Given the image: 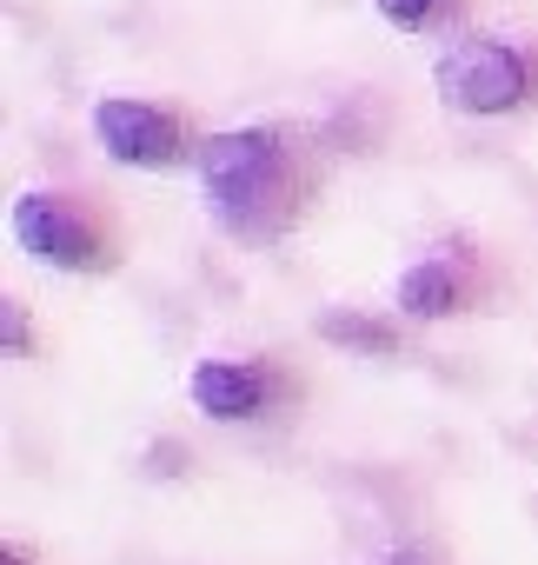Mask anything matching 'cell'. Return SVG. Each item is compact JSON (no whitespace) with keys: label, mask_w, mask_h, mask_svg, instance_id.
Returning <instances> with one entry per match:
<instances>
[{"label":"cell","mask_w":538,"mask_h":565,"mask_svg":"<svg viewBox=\"0 0 538 565\" xmlns=\"http://www.w3.org/2000/svg\"><path fill=\"white\" fill-rule=\"evenodd\" d=\"M200 206L206 220L239 246L287 239L306 206L313 180L287 127H226L200 147Z\"/></svg>","instance_id":"obj_1"},{"label":"cell","mask_w":538,"mask_h":565,"mask_svg":"<svg viewBox=\"0 0 538 565\" xmlns=\"http://www.w3.org/2000/svg\"><path fill=\"white\" fill-rule=\"evenodd\" d=\"M432 87L465 120H505V114L538 100V61L525 47H512V41L465 34L432 61Z\"/></svg>","instance_id":"obj_2"},{"label":"cell","mask_w":538,"mask_h":565,"mask_svg":"<svg viewBox=\"0 0 538 565\" xmlns=\"http://www.w3.org/2000/svg\"><path fill=\"white\" fill-rule=\"evenodd\" d=\"M14 239H21L28 259H41V266H54V273H107V266L120 259L114 226H107L87 200L54 193V186L14 200Z\"/></svg>","instance_id":"obj_3"},{"label":"cell","mask_w":538,"mask_h":565,"mask_svg":"<svg viewBox=\"0 0 538 565\" xmlns=\"http://www.w3.org/2000/svg\"><path fill=\"white\" fill-rule=\"evenodd\" d=\"M94 140H100L107 160H120V167H133V173H166V167H180L186 147H193V134H186V120H180L173 107L120 100V94L94 107Z\"/></svg>","instance_id":"obj_4"},{"label":"cell","mask_w":538,"mask_h":565,"mask_svg":"<svg viewBox=\"0 0 538 565\" xmlns=\"http://www.w3.org/2000/svg\"><path fill=\"white\" fill-rule=\"evenodd\" d=\"M186 393H193V406H200L206 419L239 426V419L273 413L293 386H287L280 366H266V360H200L193 380H186Z\"/></svg>","instance_id":"obj_5"},{"label":"cell","mask_w":538,"mask_h":565,"mask_svg":"<svg viewBox=\"0 0 538 565\" xmlns=\"http://www.w3.org/2000/svg\"><path fill=\"white\" fill-rule=\"evenodd\" d=\"M465 300H472V279L452 253L399 273V313H412V320H452V313H465Z\"/></svg>","instance_id":"obj_6"},{"label":"cell","mask_w":538,"mask_h":565,"mask_svg":"<svg viewBox=\"0 0 538 565\" xmlns=\"http://www.w3.org/2000/svg\"><path fill=\"white\" fill-rule=\"evenodd\" d=\"M320 333H326V340H340L346 353H392V347H399V333H392L386 320H359V313H333Z\"/></svg>","instance_id":"obj_7"},{"label":"cell","mask_w":538,"mask_h":565,"mask_svg":"<svg viewBox=\"0 0 538 565\" xmlns=\"http://www.w3.org/2000/svg\"><path fill=\"white\" fill-rule=\"evenodd\" d=\"M373 8H379L392 28L419 34V28H439V21H452V14H459V0H373Z\"/></svg>","instance_id":"obj_8"},{"label":"cell","mask_w":538,"mask_h":565,"mask_svg":"<svg viewBox=\"0 0 538 565\" xmlns=\"http://www.w3.org/2000/svg\"><path fill=\"white\" fill-rule=\"evenodd\" d=\"M0 320H8V360H21V353L34 347V340H28V313L8 300V307H0Z\"/></svg>","instance_id":"obj_9"},{"label":"cell","mask_w":538,"mask_h":565,"mask_svg":"<svg viewBox=\"0 0 538 565\" xmlns=\"http://www.w3.org/2000/svg\"><path fill=\"white\" fill-rule=\"evenodd\" d=\"M386 565H432V558H426V552H419V545H399V552H392V558H386Z\"/></svg>","instance_id":"obj_10"},{"label":"cell","mask_w":538,"mask_h":565,"mask_svg":"<svg viewBox=\"0 0 538 565\" xmlns=\"http://www.w3.org/2000/svg\"><path fill=\"white\" fill-rule=\"evenodd\" d=\"M0 565H28V552H21V545H8V558H0Z\"/></svg>","instance_id":"obj_11"}]
</instances>
